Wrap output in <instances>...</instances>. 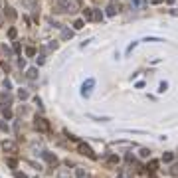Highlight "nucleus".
<instances>
[{"mask_svg": "<svg viewBox=\"0 0 178 178\" xmlns=\"http://www.w3.org/2000/svg\"><path fill=\"white\" fill-rule=\"evenodd\" d=\"M77 8V0H57L56 10L57 12H73Z\"/></svg>", "mask_w": 178, "mask_h": 178, "instance_id": "f257e3e1", "label": "nucleus"}, {"mask_svg": "<svg viewBox=\"0 0 178 178\" xmlns=\"http://www.w3.org/2000/svg\"><path fill=\"white\" fill-rule=\"evenodd\" d=\"M34 129L40 131V133H48V131H50V123H48L46 119H42V117H36V121H34Z\"/></svg>", "mask_w": 178, "mask_h": 178, "instance_id": "f03ea898", "label": "nucleus"}, {"mask_svg": "<svg viewBox=\"0 0 178 178\" xmlns=\"http://www.w3.org/2000/svg\"><path fill=\"white\" fill-rule=\"evenodd\" d=\"M93 87H95V79H91V77H89V79L81 85V95H83V97H89V95H91V91H93Z\"/></svg>", "mask_w": 178, "mask_h": 178, "instance_id": "7ed1b4c3", "label": "nucleus"}, {"mask_svg": "<svg viewBox=\"0 0 178 178\" xmlns=\"http://www.w3.org/2000/svg\"><path fill=\"white\" fill-rule=\"evenodd\" d=\"M77 146H79V152H81V155L89 156V158H95V152L91 150V146H87L85 143H81V141H77Z\"/></svg>", "mask_w": 178, "mask_h": 178, "instance_id": "20e7f679", "label": "nucleus"}, {"mask_svg": "<svg viewBox=\"0 0 178 178\" xmlns=\"http://www.w3.org/2000/svg\"><path fill=\"white\" fill-rule=\"evenodd\" d=\"M2 150H6V152H16V150H18V146H16L14 141L4 139V141H2Z\"/></svg>", "mask_w": 178, "mask_h": 178, "instance_id": "39448f33", "label": "nucleus"}, {"mask_svg": "<svg viewBox=\"0 0 178 178\" xmlns=\"http://www.w3.org/2000/svg\"><path fill=\"white\" fill-rule=\"evenodd\" d=\"M42 156H44V160H46V162L54 164V166L57 164V156H56V155H52V152H42Z\"/></svg>", "mask_w": 178, "mask_h": 178, "instance_id": "423d86ee", "label": "nucleus"}, {"mask_svg": "<svg viewBox=\"0 0 178 178\" xmlns=\"http://www.w3.org/2000/svg\"><path fill=\"white\" fill-rule=\"evenodd\" d=\"M26 75H28V79H36V77H38V67H30V69H26Z\"/></svg>", "mask_w": 178, "mask_h": 178, "instance_id": "0eeeda50", "label": "nucleus"}, {"mask_svg": "<svg viewBox=\"0 0 178 178\" xmlns=\"http://www.w3.org/2000/svg\"><path fill=\"white\" fill-rule=\"evenodd\" d=\"M56 176L57 178H71V174H69V170H67V168H60Z\"/></svg>", "mask_w": 178, "mask_h": 178, "instance_id": "6e6552de", "label": "nucleus"}, {"mask_svg": "<svg viewBox=\"0 0 178 178\" xmlns=\"http://www.w3.org/2000/svg\"><path fill=\"white\" fill-rule=\"evenodd\" d=\"M117 12H119V6H115V4H109L107 6V14L109 16H115Z\"/></svg>", "mask_w": 178, "mask_h": 178, "instance_id": "1a4fd4ad", "label": "nucleus"}, {"mask_svg": "<svg viewBox=\"0 0 178 178\" xmlns=\"http://www.w3.org/2000/svg\"><path fill=\"white\" fill-rule=\"evenodd\" d=\"M4 14L8 16V20H16V12H14V8H6V10H4Z\"/></svg>", "mask_w": 178, "mask_h": 178, "instance_id": "9d476101", "label": "nucleus"}, {"mask_svg": "<svg viewBox=\"0 0 178 178\" xmlns=\"http://www.w3.org/2000/svg\"><path fill=\"white\" fill-rule=\"evenodd\" d=\"M83 16H85V20H93V10H91V8H85L83 10Z\"/></svg>", "mask_w": 178, "mask_h": 178, "instance_id": "9b49d317", "label": "nucleus"}, {"mask_svg": "<svg viewBox=\"0 0 178 178\" xmlns=\"http://www.w3.org/2000/svg\"><path fill=\"white\" fill-rule=\"evenodd\" d=\"M18 97L22 99V101H26V99L30 97V93H28V91H26V89H20V91H18Z\"/></svg>", "mask_w": 178, "mask_h": 178, "instance_id": "f8f14e48", "label": "nucleus"}, {"mask_svg": "<svg viewBox=\"0 0 178 178\" xmlns=\"http://www.w3.org/2000/svg\"><path fill=\"white\" fill-rule=\"evenodd\" d=\"M71 36H73V32H71V30H67V28H63V32H61V38H63V40H69Z\"/></svg>", "mask_w": 178, "mask_h": 178, "instance_id": "ddd939ff", "label": "nucleus"}, {"mask_svg": "<svg viewBox=\"0 0 178 178\" xmlns=\"http://www.w3.org/2000/svg\"><path fill=\"white\" fill-rule=\"evenodd\" d=\"M2 115H4L6 119H12V111H10L8 105H6V107H2Z\"/></svg>", "mask_w": 178, "mask_h": 178, "instance_id": "4468645a", "label": "nucleus"}, {"mask_svg": "<svg viewBox=\"0 0 178 178\" xmlns=\"http://www.w3.org/2000/svg\"><path fill=\"white\" fill-rule=\"evenodd\" d=\"M75 178H85V170L81 168V166H77V168H75Z\"/></svg>", "mask_w": 178, "mask_h": 178, "instance_id": "2eb2a0df", "label": "nucleus"}, {"mask_svg": "<svg viewBox=\"0 0 178 178\" xmlns=\"http://www.w3.org/2000/svg\"><path fill=\"white\" fill-rule=\"evenodd\" d=\"M172 158H174L172 152H164V155H162V160H164V162H172Z\"/></svg>", "mask_w": 178, "mask_h": 178, "instance_id": "dca6fc26", "label": "nucleus"}, {"mask_svg": "<svg viewBox=\"0 0 178 178\" xmlns=\"http://www.w3.org/2000/svg\"><path fill=\"white\" fill-rule=\"evenodd\" d=\"M6 164H8L10 168H16V166H18V160H16V158H8V160H6Z\"/></svg>", "mask_w": 178, "mask_h": 178, "instance_id": "f3484780", "label": "nucleus"}, {"mask_svg": "<svg viewBox=\"0 0 178 178\" xmlns=\"http://www.w3.org/2000/svg\"><path fill=\"white\" fill-rule=\"evenodd\" d=\"M93 20H103V14H101V10H93Z\"/></svg>", "mask_w": 178, "mask_h": 178, "instance_id": "a211bd4d", "label": "nucleus"}, {"mask_svg": "<svg viewBox=\"0 0 178 178\" xmlns=\"http://www.w3.org/2000/svg\"><path fill=\"white\" fill-rule=\"evenodd\" d=\"M156 168H158V162H156V160H150V164H149V170H150V172H155Z\"/></svg>", "mask_w": 178, "mask_h": 178, "instance_id": "6ab92c4d", "label": "nucleus"}, {"mask_svg": "<svg viewBox=\"0 0 178 178\" xmlns=\"http://www.w3.org/2000/svg\"><path fill=\"white\" fill-rule=\"evenodd\" d=\"M73 28L75 30H81V28H83V20H75V22H73Z\"/></svg>", "mask_w": 178, "mask_h": 178, "instance_id": "aec40b11", "label": "nucleus"}, {"mask_svg": "<svg viewBox=\"0 0 178 178\" xmlns=\"http://www.w3.org/2000/svg\"><path fill=\"white\" fill-rule=\"evenodd\" d=\"M141 156H143V158H149V156H150V150L149 149H141Z\"/></svg>", "mask_w": 178, "mask_h": 178, "instance_id": "412c9836", "label": "nucleus"}, {"mask_svg": "<svg viewBox=\"0 0 178 178\" xmlns=\"http://www.w3.org/2000/svg\"><path fill=\"white\" fill-rule=\"evenodd\" d=\"M2 101H6V103L10 105V93H8V91H4V93H2Z\"/></svg>", "mask_w": 178, "mask_h": 178, "instance_id": "4be33fe9", "label": "nucleus"}, {"mask_svg": "<svg viewBox=\"0 0 178 178\" xmlns=\"http://www.w3.org/2000/svg\"><path fill=\"white\" fill-rule=\"evenodd\" d=\"M16 34H18V32H16V28H10L8 30V38H12V40L16 38Z\"/></svg>", "mask_w": 178, "mask_h": 178, "instance_id": "5701e85b", "label": "nucleus"}, {"mask_svg": "<svg viewBox=\"0 0 178 178\" xmlns=\"http://www.w3.org/2000/svg\"><path fill=\"white\" fill-rule=\"evenodd\" d=\"M0 131H4V133H8L10 129H8V125H6L4 121H0Z\"/></svg>", "mask_w": 178, "mask_h": 178, "instance_id": "b1692460", "label": "nucleus"}, {"mask_svg": "<svg viewBox=\"0 0 178 178\" xmlns=\"http://www.w3.org/2000/svg\"><path fill=\"white\" fill-rule=\"evenodd\" d=\"M26 56H36V50L34 48H26Z\"/></svg>", "mask_w": 178, "mask_h": 178, "instance_id": "393cba45", "label": "nucleus"}, {"mask_svg": "<svg viewBox=\"0 0 178 178\" xmlns=\"http://www.w3.org/2000/svg\"><path fill=\"white\" fill-rule=\"evenodd\" d=\"M36 61H38V66H42L46 60H44V56H38V57H36Z\"/></svg>", "mask_w": 178, "mask_h": 178, "instance_id": "a878e982", "label": "nucleus"}, {"mask_svg": "<svg viewBox=\"0 0 178 178\" xmlns=\"http://www.w3.org/2000/svg\"><path fill=\"white\" fill-rule=\"evenodd\" d=\"M10 87H12V85H10V81L4 79V89H6V91H10Z\"/></svg>", "mask_w": 178, "mask_h": 178, "instance_id": "bb28decb", "label": "nucleus"}, {"mask_svg": "<svg viewBox=\"0 0 178 178\" xmlns=\"http://www.w3.org/2000/svg\"><path fill=\"white\" fill-rule=\"evenodd\" d=\"M109 162L115 164V162H119V158H117V156H109Z\"/></svg>", "mask_w": 178, "mask_h": 178, "instance_id": "cd10ccee", "label": "nucleus"}, {"mask_svg": "<svg viewBox=\"0 0 178 178\" xmlns=\"http://www.w3.org/2000/svg\"><path fill=\"white\" fill-rule=\"evenodd\" d=\"M18 66H20V67L24 69V67H26V61H24V60H18Z\"/></svg>", "mask_w": 178, "mask_h": 178, "instance_id": "c85d7f7f", "label": "nucleus"}, {"mask_svg": "<svg viewBox=\"0 0 178 178\" xmlns=\"http://www.w3.org/2000/svg\"><path fill=\"white\" fill-rule=\"evenodd\" d=\"M16 178H28V176H26L24 172H16Z\"/></svg>", "mask_w": 178, "mask_h": 178, "instance_id": "c756f323", "label": "nucleus"}, {"mask_svg": "<svg viewBox=\"0 0 178 178\" xmlns=\"http://www.w3.org/2000/svg\"><path fill=\"white\" fill-rule=\"evenodd\" d=\"M170 14H172V16H178V10H170Z\"/></svg>", "mask_w": 178, "mask_h": 178, "instance_id": "7c9ffc66", "label": "nucleus"}, {"mask_svg": "<svg viewBox=\"0 0 178 178\" xmlns=\"http://www.w3.org/2000/svg\"><path fill=\"white\" fill-rule=\"evenodd\" d=\"M160 2H162V0H152V4H160Z\"/></svg>", "mask_w": 178, "mask_h": 178, "instance_id": "2f4dec72", "label": "nucleus"}, {"mask_svg": "<svg viewBox=\"0 0 178 178\" xmlns=\"http://www.w3.org/2000/svg\"><path fill=\"white\" fill-rule=\"evenodd\" d=\"M133 4H135V6H137V4H139V0H133Z\"/></svg>", "mask_w": 178, "mask_h": 178, "instance_id": "473e14b6", "label": "nucleus"}, {"mask_svg": "<svg viewBox=\"0 0 178 178\" xmlns=\"http://www.w3.org/2000/svg\"><path fill=\"white\" fill-rule=\"evenodd\" d=\"M166 2H168V4H174V0H166Z\"/></svg>", "mask_w": 178, "mask_h": 178, "instance_id": "72a5a7b5", "label": "nucleus"}, {"mask_svg": "<svg viewBox=\"0 0 178 178\" xmlns=\"http://www.w3.org/2000/svg\"><path fill=\"white\" fill-rule=\"evenodd\" d=\"M0 26H2V18H0Z\"/></svg>", "mask_w": 178, "mask_h": 178, "instance_id": "f704fd0d", "label": "nucleus"}, {"mask_svg": "<svg viewBox=\"0 0 178 178\" xmlns=\"http://www.w3.org/2000/svg\"><path fill=\"white\" fill-rule=\"evenodd\" d=\"M36 178H38V176H36Z\"/></svg>", "mask_w": 178, "mask_h": 178, "instance_id": "c9c22d12", "label": "nucleus"}]
</instances>
